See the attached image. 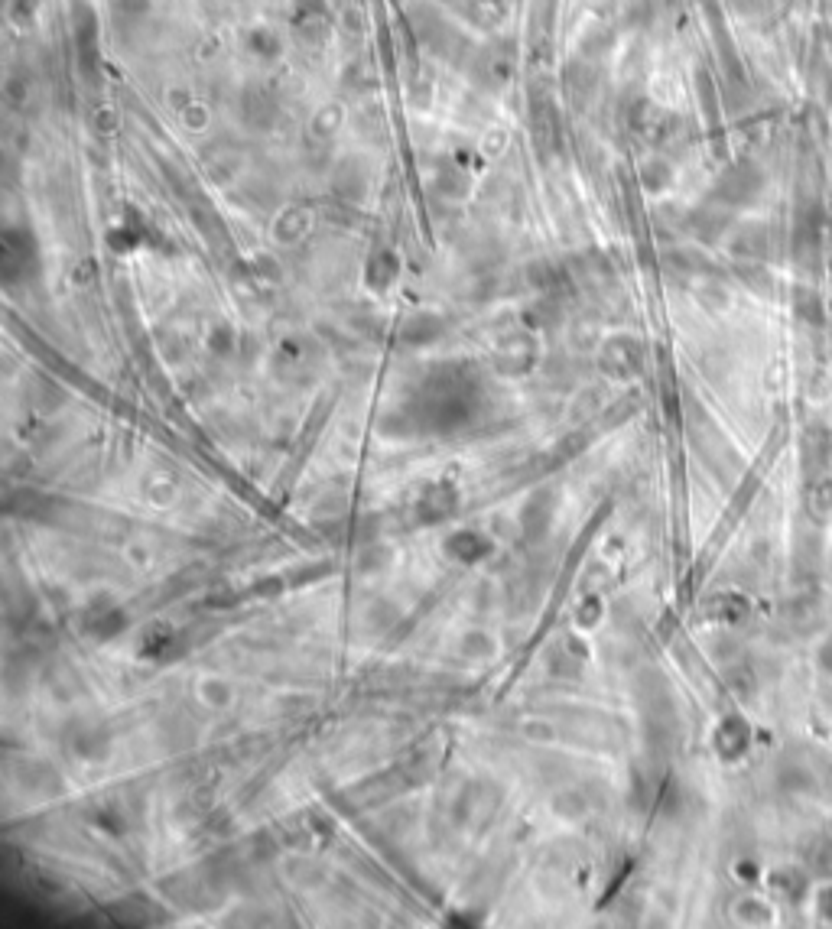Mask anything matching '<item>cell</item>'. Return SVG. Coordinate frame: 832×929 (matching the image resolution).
Here are the masks:
<instances>
[{"mask_svg": "<svg viewBox=\"0 0 832 929\" xmlns=\"http://www.w3.org/2000/svg\"><path fill=\"white\" fill-rule=\"evenodd\" d=\"M800 471L803 484L823 481L832 475V433L823 423H810L800 436Z\"/></svg>", "mask_w": 832, "mask_h": 929, "instance_id": "1", "label": "cell"}, {"mask_svg": "<svg viewBox=\"0 0 832 929\" xmlns=\"http://www.w3.org/2000/svg\"><path fill=\"white\" fill-rule=\"evenodd\" d=\"M748 744H751V725H748V718H741V715H728L712 738L715 754L728 764L738 761V757L748 751Z\"/></svg>", "mask_w": 832, "mask_h": 929, "instance_id": "2", "label": "cell"}, {"mask_svg": "<svg viewBox=\"0 0 832 929\" xmlns=\"http://www.w3.org/2000/svg\"><path fill=\"white\" fill-rule=\"evenodd\" d=\"M771 887L784 897V900H793V904H800L803 894L810 891V874L803 868H780L771 874Z\"/></svg>", "mask_w": 832, "mask_h": 929, "instance_id": "3", "label": "cell"}, {"mask_svg": "<svg viewBox=\"0 0 832 929\" xmlns=\"http://www.w3.org/2000/svg\"><path fill=\"white\" fill-rule=\"evenodd\" d=\"M803 507L806 514H810L816 523L826 520L832 514V475L823 478V481H813V484H803Z\"/></svg>", "mask_w": 832, "mask_h": 929, "instance_id": "4", "label": "cell"}, {"mask_svg": "<svg viewBox=\"0 0 832 929\" xmlns=\"http://www.w3.org/2000/svg\"><path fill=\"white\" fill-rule=\"evenodd\" d=\"M793 312H797V319H803L806 325L826 322L823 299H819V293L810 290V286H797V290H793Z\"/></svg>", "mask_w": 832, "mask_h": 929, "instance_id": "5", "label": "cell"}, {"mask_svg": "<svg viewBox=\"0 0 832 929\" xmlns=\"http://www.w3.org/2000/svg\"><path fill=\"white\" fill-rule=\"evenodd\" d=\"M813 910L823 923H832V884H823L813 897Z\"/></svg>", "mask_w": 832, "mask_h": 929, "instance_id": "6", "label": "cell"}, {"mask_svg": "<svg viewBox=\"0 0 832 929\" xmlns=\"http://www.w3.org/2000/svg\"><path fill=\"white\" fill-rule=\"evenodd\" d=\"M816 670L823 676H832V634L819 640L816 647Z\"/></svg>", "mask_w": 832, "mask_h": 929, "instance_id": "7", "label": "cell"}, {"mask_svg": "<svg viewBox=\"0 0 832 929\" xmlns=\"http://www.w3.org/2000/svg\"><path fill=\"white\" fill-rule=\"evenodd\" d=\"M738 913H748V920H754V923H767V920H771V907L758 904V900H745V904L738 907Z\"/></svg>", "mask_w": 832, "mask_h": 929, "instance_id": "8", "label": "cell"}]
</instances>
